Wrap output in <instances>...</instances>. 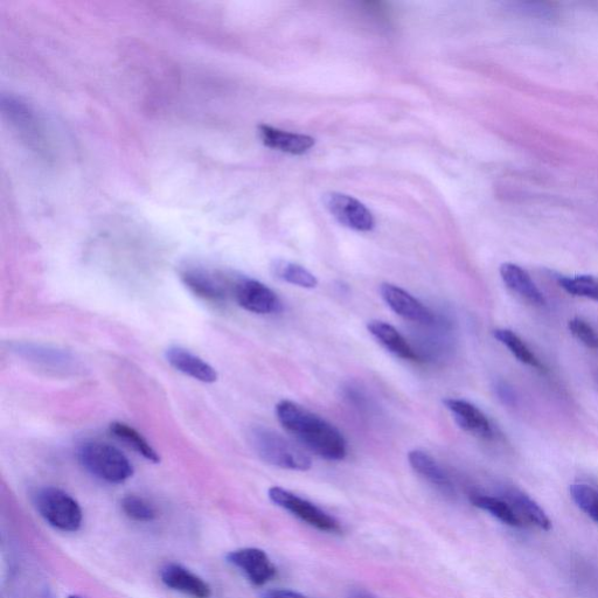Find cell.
<instances>
[{"mask_svg": "<svg viewBox=\"0 0 598 598\" xmlns=\"http://www.w3.org/2000/svg\"><path fill=\"white\" fill-rule=\"evenodd\" d=\"M323 203L326 210L340 225L357 232H371L375 227L373 214L356 198L343 193L330 192L324 194Z\"/></svg>", "mask_w": 598, "mask_h": 598, "instance_id": "8992f818", "label": "cell"}, {"mask_svg": "<svg viewBox=\"0 0 598 598\" xmlns=\"http://www.w3.org/2000/svg\"><path fill=\"white\" fill-rule=\"evenodd\" d=\"M568 329L572 335L588 349L598 350V333L582 318L576 317L568 322Z\"/></svg>", "mask_w": 598, "mask_h": 598, "instance_id": "484cf974", "label": "cell"}, {"mask_svg": "<svg viewBox=\"0 0 598 598\" xmlns=\"http://www.w3.org/2000/svg\"><path fill=\"white\" fill-rule=\"evenodd\" d=\"M259 134L264 145L285 154L304 155L315 146V139L310 136L292 134L269 125H260Z\"/></svg>", "mask_w": 598, "mask_h": 598, "instance_id": "9a60e30c", "label": "cell"}, {"mask_svg": "<svg viewBox=\"0 0 598 598\" xmlns=\"http://www.w3.org/2000/svg\"><path fill=\"white\" fill-rule=\"evenodd\" d=\"M268 495L275 505L294 514L295 517L317 528V530L329 533L340 532L338 521L316 505L308 502V500L298 497L294 493L280 488V486L269 489Z\"/></svg>", "mask_w": 598, "mask_h": 598, "instance_id": "5b68a950", "label": "cell"}, {"mask_svg": "<svg viewBox=\"0 0 598 598\" xmlns=\"http://www.w3.org/2000/svg\"><path fill=\"white\" fill-rule=\"evenodd\" d=\"M161 579L166 587L192 598H210L212 588L200 576L178 563H168L161 570Z\"/></svg>", "mask_w": 598, "mask_h": 598, "instance_id": "7c38bea8", "label": "cell"}, {"mask_svg": "<svg viewBox=\"0 0 598 598\" xmlns=\"http://www.w3.org/2000/svg\"><path fill=\"white\" fill-rule=\"evenodd\" d=\"M569 491L577 507L598 525V490L594 486L579 483L570 486Z\"/></svg>", "mask_w": 598, "mask_h": 598, "instance_id": "cb8c5ba5", "label": "cell"}, {"mask_svg": "<svg viewBox=\"0 0 598 598\" xmlns=\"http://www.w3.org/2000/svg\"><path fill=\"white\" fill-rule=\"evenodd\" d=\"M249 438L261 460L274 467L292 471H308L312 467L311 458L302 449L273 429L255 427Z\"/></svg>", "mask_w": 598, "mask_h": 598, "instance_id": "7a4b0ae2", "label": "cell"}, {"mask_svg": "<svg viewBox=\"0 0 598 598\" xmlns=\"http://www.w3.org/2000/svg\"><path fill=\"white\" fill-rule=\"evenodd\" d=\"M110 433L118 438V440L127 443L130 448L137 451V453L142 455L145 460L152 463L161 462V457H159L157 451L151 447V444L146 441L136 429L128 426V424L122 422L111 423Z\"/></svg>", "mask_w": 598, "mask_h": 598, "instance_id": "44dd1931", "label": "cell"}, {"mask_svg": "<svg viewBox=\"0 0 598 598\" xmlns=\"http://www.w3.org/2000/svg\"><path fill=\"white\" fill-rule=\"evenodd\" d=\"M500 276L513 294L533 307H545L546 297L534 283L527 271L514 263H504L500 267Z\"/></svg>", "mask_w": 598, "mask_h": 598, "instance_id": "5bb4252c", "label": "cell"}, {"mask_svg": "<svg viewBox=\"0 0 598 598\" xmlns=\"http://www.w3.org/2000/svg\"><path fill=\"white\" fill-rule=\"evenodd\" d=\"M276 416L282 427L315 455L328 461H343L346 457L343 434L321 416L290 400L278 402Z\"/></svg>", "mask_w": 598, "mask_h": 598, "instance_id": "6da1fadb", "label": "cell"}, {"mask_svg": "<svg viewBox=\"0 0 598 598\" xmlns=\"http://www.w3.org/2000/svg\"><path fill=\"white\" fill-rule=\"evenodd\" d=\"M261 598H308L302 594L296 593L289 589H273L268 590Z\"/></svg>", "mask_w": 598, "mask_h": 598, "instance_id": "4316f807", "label": "cell"}, {"mask_svg": "<svg viewBox=\"0 0 598 598\" xmlns=\"http://www.w3.org/2000/svg\"><path fill=\"white\" fill-rule=\"evenodd\" d=\"M232 566L241 570L254 586L262 587L277 574V569L266 552L260 548H241L227 554Z\"/></svg>", "mask_w": 598, "mask_h": 598, "instance_id": "9c48e42d", "label": "cell"}, {"mask_svg": "<svg viewBox=\"0 0 598 598\" xmlns=\"http://www.w3.org/2000/svg\"><path fill=\"white\" fill-rule=\"evenodd\" d=\"M165 356L172 367L193 379L206 382V384H213L218 380V373L210 364L182 347H170Z\"/></svg>", "mask_w": 598, "mask_h": 598, "instance_id": "2e32d148", "label": "cell"}, {"mask_svg": "<svg viewBox=\"0 0 598 598\" xmlns=\"http://www.w3.org/2000/svg\"><path fill=\"white\" fill-rule=\"evenodd\" d=\"M187 288L194 295L212 303L225 302L228 291H233V283L218 271L208 270L201 267L186 268L180 274Z\"/></svg>", "mask_w": 598, "mask_h": 598, "instance_id": "ba28073f", "label": "cell"}, {"mask_svg": "<svg viewBox=\"0 0 598 598\" xmlns=\"http://www.w3.org/2000/svg\"><path fill=\"white\" fill-rule=\"evenodd\" d=\"M273 271L282 281L299 288L314 289L318 285L317 277L297 263L277 260L273 263Z\"/></svg>", "mask_w": 598, "mask_h": 598, "instance_id": "7402d4cb", "label": "cell"}, {"mask_svg": "<svg viewBox=\"0 0 598 598\" xmlns=\"http://www.w3.org/2000/svg\"><path fill=\"white\" fill-rule=\"evenodd\" d=\"M34 506L46 523L62 532H78L82 526L81 506L64 490L40 489L33 497Z\"/></svg>", "mask_w": 598, "mask_h": 598, "instance_id": "277c9868", "label": "cell"}, {"mask_svg": "<svg viewBox=\"0 0 598 598\" xmlns=\"http://www.w3.org/2000/svg\"><path fill=\"white\" fill-rule=\"evenodd\" d=\"M502 498L512 506L514 512L523 521L525 527L534 526L541 531H549L552 528V521L542 507L530 496L526 495L513 486L505 488L502 492Z\"/></svg>", "mask_w": 598, "mask_h": 598, "instance_id": "4fadbf2b", "label": "cell"}, {"mask_svg": "<svg viewBox=\"0 0 598 598\" xmlns=\"http://www.w3.org/2000/svg\"><path fill=\"white\" fill-rule=\"evenodd\" d=\"M367 330L386 350L394 356L408 361H420L413 347L409 345L406 338L391 324L381 321H372L367 324Z\"/></svg>", "mask_w": 598, "mask_h": 598, "instance_id": "e0dca14e", "label": "cell"}, {"mask_svg": "<svg viewBox=\"0 0 598 598\" xmlns=\"http://www.w3.org/2000/svg\"><path fill=\"white\" fill-rule=\"evenodd\" d=\"M444 406L453 414L458 426L468 433L483 440H492L495 436L492 423L481 409L471 402L460 399H445Z\"/></svg>", "mask_w": 598, "mask_h": 598, "instance_id": "8fae6325", "label": "cell"}, {"mask_svg": "<svg viewBox=\"0 0 598 598\" xmlns=\"http://www.w3.org/2000/svg\"><path fill=\"white\" fill-rule=\"evenodd\" d=\"M44 598H52V597L47 595V596H45Z\"/></svg>", "mask_w": 598, "mask_h": 598, "instance_id": "f546056e", "label": "cell"}, {"mask_svg": "<svg viewBox=\"0 0 598 598\" xmlns=\"http://www.w3.org/2000/svg\"><path fill=\"white\" fill-rule=\"evenodd\" d=\"M233 296L241 308L257 315L277 314L281 299L266 284L253 278H239L233 283Z\"/></svg>", "mask_w": 598, "mask_h": 598, "instance_id": "52a82bcc", "label": "cell"}, {"mask_svg": "<svg viewBox=\"0 0 598 598\" xmlns=\"http://www.w3.org/2000/svg\"><path fill=\"white\" fill-rule=\"evenodd\" d=\"M121 506L125 516L138 521V523H151L158 516L154 505L149 503L148 500L135 495L124 497Z\"/></svg>", "mask_w": 598, "mask_h": 598, "instance_id": "d4e9b609", "label": "cell"}, {"mask_svg": "<svg viewBox=\"0 0 598 598\" xmlns=\"http://www.w3.org/2000/svg\"><path fill=\"white\" fill-rule=\"evenodd\" d=\"M560 287L567 294L598 302V278L589 275L560 278Z\"/></svg>", "mask_w": 598, "mask_h": 598, "instance_id": "603a6c76", "label": "cell"}, {"mask_svg": "<svg viewBox=\"0 0 598 598\" xmlns=\"http://www.w3.org/2000/svg\"><path fill=\"white\" fill-rule=\"evenodd\" d=\"M408 462L410 467L413 468L417 474L422 476L424 479L436 488L441 489L445 493H451L454 491L453 483L441 465L438 464L433 457L422 450H412L408 454Z\"/></svg>", "mask_w": 598, "mask_h": 598, "instance_id": "ac0fdd59", "label": "cell"}, {"mask_svg": "<svg viewBox=\"0 0 598 598\" xmlns=\"http://www.w3.org/2000/svg\"><path fill=\"white\" fill-rule=\"evenodd\" d=\"M68 598H83V597L78 596V595H72V596H69Z\"/></svg>", "mask_w": 598, "mask_h": 598, "instance_id": "f1b7e54d", "label": "cell"}, {"mask_svg": "<svg viewBox=\"0 0 598 598\" xmlns=\"http://www.w3.org/2000/svg\"><path fill=\"white\" fill-rule=\"evenodd\" d=\"M349 598H377V596L364 589L352 590Z\"/></svg>", "mask_w": 598, "mask_h": 598, "instance_id": "83f0119b", "label": "cell"}, {"mask_svg": "<svg viewBox=\"0 0 598 598\" xmlns=\"http://www.w3.org/2000/svg\"><path fill=\"white\" fill-rule=\"evenodd\" d=\"M78 458L89 474L107 483L121 484L134 475V467L128 458L108 443H83Z\"/></svg>", "mask_w": 598, "mask_h": 598, "instance_id": "3957f363", "label": "cell"}, {"mask_svg": "<svg viewBox=\"0 0 598 598\" xmlns=\"http://www.w3.org/2000/svg\"><path fill=\"white\" fill-rule=\"evenodd\" d=\"M380 294L385 303L396 315L407 319V321L420 324H433L435 316L426 305H423L419 299L410 295L408 291L403 290L391 283L381 284Z\"/></svg>", "mask_w": 598, "mask_h": 598, "instance_id": "30bf717a", "label": "cell"}, {"mask_svg": "<svg viewBox=\"0 0 598 598\" xmlns=\"http://www.w3.org/2000/svg\"><path fill=\"white\" fill-rule=\"evenodd\" d=\"M493 336L500 344H503L509 350L513 357H516L521 364L537 368L539 371H544L545 367L541 361L533 353L530 347L521 339L516 332L509 329H497L493 331Z\"/></svg>", "mask_w": 598, "mask_h": 598, "instance_id": "ffe728a7", "label": "cell"}, {"mask_svg": "<svg viewBox=\"0 0 598 598\" xmlns=\"http://www.w3.org/2000/svg\"><path fill=\"white\" fill-rule=\"evenodd\" d=\"M470 500L472 505L490 513L492 517L502 521L503 524L514 528H526L518 514L514 512L512 506L504 498L475 493Z\"/></svg>", "mask_w": 598, "mask_h": 598, "instance_id": "d6986e66", "label": "cell"}]
</instances>
